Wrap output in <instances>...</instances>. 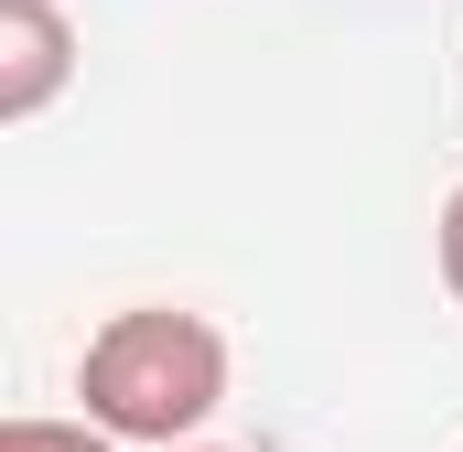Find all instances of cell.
I'll return each instance as SVG.
<instances>
[{
	"label": "cell",
	"instance_id": "obj_3",
	"mask_svg": "<svg viewBox=\"0 0 463 452\" xmlns=\"http://www.w3.org/2000/svg\"><path fill=\"white\" fill-rule=\"evenodd\" d=\"M0 452H118L98 420H0Z\"/></svg>",
	"mask_w": 463,
	"mask_h": 452
},
{
	"label": "cell",
	"instance_id": "obj_1",
	"mask_svg": "<svg viewBox=\"0 0 463 452\" xmlns=\"http://www.w3.org/2000/svg\"><path fill=\"white\" fill-rule=\"evenodd\" d=\"M76 399L109 442H151L184 452L216 410H227V334L205 313H173V302H140V313H109L87 355H76Z\"/></svg>",
	"mask_w": 463,
	"mask_h": 452
},
{
	"label": "cell",
	"instance_id": "obj_2",
	"mask_svg": "<svg viewBox=\"0 0 463 452\" xmlns=\"http://www.w3.org/2000/svg\"><path fill=\"white\" fill-rule=\"evenodd\" d=\"M76 76V22L54 0H0V118H43Z\"/></svg>",
	"mask_w": 463,
	"mask_h": 452
},
{
	"label": "cell",
	"instance_id": "obj_5",
	"mask_svg": "<svg viewBox=\"0 0 463 452\" xmlns=\"http://www.w3.org/2000/svg\"><path fill=\"white\" fill-rule=\"evenodd\" d=\"M184 452H205V442H184Z\"/></svg>",
	"mask_w": 463,
	"mask_h": 452
},
{
	"label": "cell",
	"instance_id": "obj_4",
	"mask_svg": "<svg viewBox=\"0 0 463 452\" xmlns=\"http://www.w3.org/2000/svg\"><path fill=\"white\" fill-rule=\"evenodd\" d=\"M442 280H453V302H463V184H453V205H442Z\"/></svg>",
	"mask_w": 463,
	"mask_h": 452
}]
</instances>
